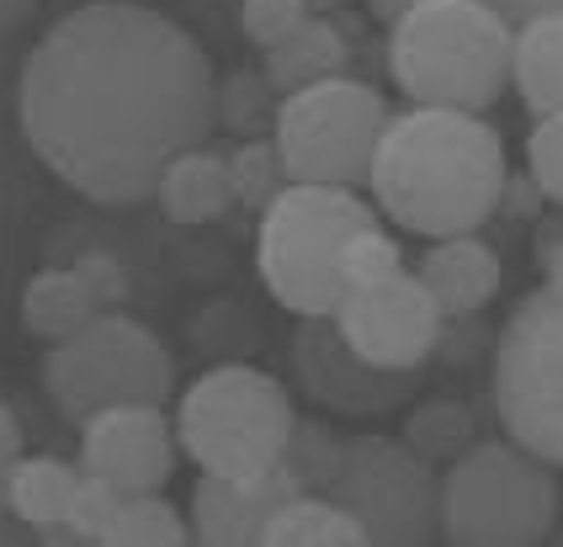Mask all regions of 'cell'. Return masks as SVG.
Returning <instances> with one entry per match:
<instances>
[{"mask_svg": "<svg viewBox=\"0 0 563 547\" xmlns=\"http://www.w3.org/2000/svg\"><path fill=\"white\" fill-rule=\"evenodd\" d=\"M388 118H394V107L383 91H373L367 80H351V75H330V80H313L303 91L282 97L272 138H277L292 181L367 187Z\"/></svg>", "mask_w": 563, "mask_h": 547, "instance_id": "obj_8", "label": "cell"}, {"mask_svg": "<svg viewBox=\"0 0 563 547\" xmlns=\"http://www.w3.org/2000/svg\"><path fill=\"white\" fill-rule=\"evenodd\" d=\"M341 442L324 420H298L292 436H287V451H282V468L303 483V494H324L335 468H341Z\"/></svg>", "mask_w": 563, "mask_h": 547, "instance_id": "obj_24", "label": "cell"}, {"mask_svg": "<svg viewBox=\"0 0 563 547\" xmlns=\"http://www.w3.org/2000/svg\"><path fill=\"white\" fill-rule=\"evenodd\" d=\"M187 537L191 521L155 489V494H123L101 547H181Z\"/></svg>", "mask_w": 563, "mask_h": 547, "instance_id": "obj_22", "label": "cell"}, {"mask_svg": "<svg viewBox=\"0 0 563 547\" xmlns=\"http://www.w3.org/2000/svg\"><path fill=\"white\" fill-rule=\"evenodd\" d=\"M155 202L165 208V219H176V224H213V219H223L234 208L229 155H213L208 144L176 155L165 165V176H159Z\"/></svg>", "mask_w": 563, "mask_h": 547, "instance_id": "obj_16", "label": "cell"}, {"mask_svg": "<svg viewBox=\"0 0 563 547\" xmlns=\"http://www.w3.org/2000/svg\"><path fill=\"white\" fill-rule=\"evenodd\" d=\"M377 224V213L356 187L287 181L255 228V271L287 314H335L345 298L341 250L356 228Z\"/></svg>", "mask_w": 563, "mask_h": 547, "instance_id": "obj_4", "label": "cell"}, {"mask_svg": "<svg viewBox=\"0 0 563 547\" xmlns=\"http://www.w3.org/2000/svg\"><path fill=\"white\" fill-rule=\"evenodd\" d=\"M176 420L165 404H112L80 425V468L123 494H155L176 473Z\"/></svg>", "mask_w": 563, "mask_h": 547, "instance_id": "obj_13", "label": "cell"}, {"mask_svg": "<svg viewBox=\"0 0 563 547\" xmlns=\"http://www.w3.org/2000/svg\"><path fill=\"white\" fill-rule=\"evenodd\" d=\"M16 457H22V425L11 415V404L0 399V483H5V473H11Z\"/></svg>", "mask_w": 563, "mask_h": 547, "instance_id": "obj_34", "label": "cell"}, {"mask_svg": "<svg viewBox=\"0 0 563 547\" xmlns=\"http://www.w3.org/2000/svg\"><path fill=\"white\" fill-rule=\"evenodd\" d=\"M324 494L341 500L377 547H426L441 532V473L426 451L394 436H345Z\"/></svg>", "mask_w": 563, "mask_h": 547, "instance_id": "obj_10", "label": "cell"}, {"mask_svg": "<svg viewBox=\"0 0 563 547\" xmlns=\"http://www.w3.org/2000/svg\"><path fill=\"white\" fill-rule=\"evenodd\" d=\"M399 266H405V256H399L394 234H388L383 224H367V228H356V234L345 239L341 282L345 288H362V282H377V277H394Z\"/></svg>", "mask_w": 563, "mask_h": 547, "instance_id": "obj_27", "label": "cell"}, {"mask_svg": "<svg viewBox=\"0 0 563 547\" xmlns=\"http://www.w3.org/2000/svg\"><path fill=\"white\" fill-rule=\"evenodd\" d=\"M510 86L521 91L532 118L563 112V11H548V16H532L516 27Z\"/></svg>", "mask_w": 563, "mask_h": 547, "instance_id": "obj_18", "label": "cell"}, {"mask_svg": "<svg viewBox=\"0 0 563 547\" xmlns=\"http://www.w3.org/2000/svg\"><path fill=\"white\" fill-rule=\"evenodd\" d=\"M75 483H80V468H69L64 457H16L5 483H0V494H5V511L22 526L43 532V526L64 521Z\"/></svg>", "mask_w": 563, "mask_h": 547, "instance_id": "obj_20", "label": "cell"}, {"mask_svg": "<svg viewBox=\"0 0 563 547\" xmlns=\"http://www.w3.org/2000/svg\"><path fill=\"white\" fill-rule=\"evenodd\" d=\"M277 86L266 80V69L261 75H234L229 86H219V118L229 123L234 133H261V129H272L277 123V107L282 101L272 97Z\"/></svg>", "mask_w": 563, "mask_h": 547, "instance_id": "obj_26", "label": "cell"}, {"mask_svg": "<svg viewBox=\"0 0 563 547\" xmlns=\"http://www.w3.org/2000/svg\"><path fill=\"white\" fill-rule=\"evenodd\" d=\"M313 11H330V5H341V0H309Z\"/></svg>", "mask_w": 563, "mask_h": 547, "instance_id": "obj_38", "label": "cell"}, {"mask_svg": "<svg viewBox=\"0 0 563 547\" xmlns=\"http://www.w3.org/2000/svg\"><path fill=\"white\" fill-rule=\"evenodd\" d=\"M362 543H367V526L345 511L341 500H330V494H292L272 515L261 547H362Z\"/></svg>", "mask_w": 563, "mask_h": 547, "instance_id": "obj_21", "label": "cell"}, {"mask_svg": "<svg viewBox=\"0 0 563 547\" xmlns=\"http://www.w3.org/2000/svg\"><path fill=\"white\" fill-rule=\"evenodd\" d=\"M229 176H234V202H240V208H251V213H266V208H272V197L292 181L272 133H266V138H261V133L245 138V144L229 155Z\"/></svg>", "mask_w": 563, "mask_h": 547, "instance_id": "obj_23", "label": "cell"}, {"mask_svg": "<svg viewBox=\"0 0 563 547\" xmlns=\"http://www.w3.org/2000/svg\"><path fill=\"white\" fill-rule=\"evenodd\" d=\"M298 425V410L287 388L245 361L208 367L176 404V442L202 473L251 479L277 468L287 436Z\"/></svg>", "mask_w": 563, "mask_h": 547, "instance_id": "obj_6", "label": "cell"}, {"mask_svg": "<svg viewBox=\"0 0 563 547\" xmlns=\"http://www.w3.org/2000/svg\"><path fill=\"white\" fill-rule=\"evenodd\" d=\"M516 27L489 0H420L388 22V75L415 107L489 112L510 91Z\"/></svg>", "mask_w": 563, "mask_h": 547, "instance_id": "obj_3", "label": "cell"}, {"mask_svg": "<svg viewBox=\"0 0 563 547\" xmlns=\"http://www.w3.org/2000/svg\"><path fill=\"white\" fill-rule=\"evenodd\" d=\"M292 372L309 393L313 404L335 410V415H356L373 420L388 415L409 399V378L415 372H388V367H373L351 351V341L341 335L335 314H309L298 320V335H292Z\"/></svg>", "mask_w": 563, "mask_h": 547, "instance_id": "obj_12", "label": "cell"}, {"mask_svg": "<svg viewBox=\"0 0 563 547\" xmlns=\"http://www.w3.org/2000/svg\"><path fill=\"white\" fill-rule=\"evenodd\" d=\"M37 16V0H0V43L16 37Z\"/></svg>", "mask_w": 563, "mask_h": 547, "instance_id": "obj_36", "label": "cell"}, {"mask_svg": "<svg viewBox=\"0 0 563 547\" xmlns=\"http://www.w3.org/2000/svg\"><path fill=\"white\" fill-rule=\"evenodd\" d=\"M75 271H80V282L91 288V298L101 309H118L128 298V271L118 256H107V250H91V256L75 260Z\"/></svg>", "mask_w": 563, "mask_h": 547, "instance_id": "obj_31", "label": "cell"}, {"mask_svg": "<svg viewBox=\"0 0 563 547\" xmlns=\"http://www.w3.org/2000/svg\"><path fill=\"white\" fill-rule=\"evenodd\" d=\"M542 208H548V192L537 187L532 170H505V187H500V219L510 224H537L542 219Z\"/></svg>", "mask_w": 563, "mask_h": 547, "instance_id": "obj_32", "label": "cell"}, {"mask_svg": "<svg viewBox=\"0 0 563 547\" xmlns=\"http://www.w3.org/2000/svg\"><path fill=\"white\" fill-rule=\"evenodd\" d=\"M527 170L537 176V187L548 192V202L563 208V112L537 118L532 138H527Z\"/></svg>", "mask_w": 563, "mask_h": 547, "instance_id": "obj_29", "label": "cell"}, {"mask_svg": "<svg viewBox=\"0 0 563 547\" xmlns=\"http://www.w3.org/2000/svg\"><path fill=\"white\" fill-rule=\"evenodd\" d=\"M123 505V489H112L107 479H96L80 468V483L69 494V511H64V526L75 532V543H107V526Z\"/></svg>", "mask_w": 563, "mask_h": 547, "instance_id": "obj_28", "label": "cell"}, {"mask_svg": "<svg viewBox=\"0 0 563 547\" xmlns=\"http://www.w3.org/2000/svg\"><path fill=\"white\" fill-rule=\"evenodd\" d=\"M505 144L484 112L409 107L388 118L373 155V202L420 239L468 234L495 219L505 187Z\"/></svg>", "mask_w": 563, "mask_h": 547, "instance_id": "obj_2", "label": "cell"}, {"mask_svg": "<svg viewBox=\"0 0 563 547\" xmlns=\"http://www.w3.org/2000/svg\"><path fill=\"white\" fill-rule=\"evenodd\" d=\"M43 388H48V399L64 420L86 425L112 404H170L176 361H170L155 330L107 309L86 330H75L69 341L48 346Z\"/></svg>", "mask_w": 563, "mask_h": 547, "instance_id": "obj_7", "label": "cell"}, {"mask_svg": "<svg viewBox=\"0 0 563 547\" xmlns=\"http://www.w3.org/2000/svg\"><path fill=\"white\" fill-rule=\"evenodd\" d=\"M405 442L415 451H426L431 462H437V457H457L463 447H473L468 404H457V399H431V404H420V410L405 420Z\"/></svg>", "mask_w": 563, "mask_h": 547, "instance_id": "obj_25", "label": "cell"}, {"mask_svg": "<svg viewBox=\"0 0 563 547\" xmlns=\"http://www.w3.org/2000/svg\"><path fill=\"white\" fill-rule=\"evenodd\" d=\"M335 324L351 341V351L373 367L388 372H420L441 341V303L431 298V288L420 282V271H394V277H377L362 288H345Z\"/></svg>", "mask_w": 563, "mask_h": 547, "instance_id": "obj_11", "label": "cell"}, {"mask_svg": "<svg viewBox=\"0 0 563 547\" xmlns=\"http://www.w3.org/2000/svg\"><path fill=\"white\" fill-rule=\"evenodd\" d=\"M303 494V483L292 479L287 468H266L251 479H223V473H202L191 489V543L208 547H261L272 515Z\"/></svg>", "mask_w": 563, "mask_h": 547, "instance_id": "obj_14", "label": "cell"}, {"mask_svg": "<svg viewBox=\"0 0 563 547\" xmlns=\"http://www.w3.org/2000/svg\"><path fill=\"white\" fill-rule=\"evenodd\" d=\"M495 410L510 442L563 468V282L516 303L495 341Z\"/></svg>", "mask_w": 563, "mask_h": 547, "instance_id": "obj_9", "label": "cell"}, {"mask_svg": "<svg viewBox=\"0 0 563 547\" xmlns=\"http://www.w3.org/2000/svg\"><path fill=\"white\" fill-rule=\"evenodd\" d=\"M96 314H107L101 303L91 298V288L80 282L75 266H48L37 271L22 292V324H27L37 341H69L75 330H86Z\"/></svg>", "mask_w": 563, "mask_h": 547, "instance_id": "obj_19", "label": "cell"}, {"mask_svg": "<svg viewBox=\"0 0 563 547\" xmlns=\"http://www.w3.org/2000/svg\"><path fill=\"white\" fill-rule=\"evenodd\" d=\"M420 282L431 288L446 320H478L500 292L505 266L495 256V245H484L478 228H468V234L431 239V250L420 256Z\"/></svg>", "mask_w": 563, "mask_h": 547, "instance_id": "obj_15", "label": "cell"}, {"mask_svg": "<svg viewBox=\"0 0 563 547\" xmlns=\"http://www.w3.org/2000/svg\"><path fill=\"white\" fill-rule=\"evenodd\" d=\"M563 515L559 468L521 442H473L441 479V537L457 547H527Z\"/></svg>", "mask_w": 563, "mask_h": 547, "instance_id": "obj_5", "label": "cell"}, {"mask_svg": "<svg viewBox=\"0 0 563 547\" xmlns=\"http://www.w3.org/2000/svg\"><path fill=\"white\" fill-rule=\"evenodd\" d=\"M261 54H266V80L287 97V91H303L313 80L341 75L345 59H351V43H345V33L324 11H309L292 33H282L277 43L261 48Z\"/></svg>", "mask_w": 563, "mask_h": 547, "instance_id": "obj_17", "label": "cell"}, {"mask_svg": "<svg viewBox=\"0 0 563 547\" xmlns=\"http://www.w3.org/2000/svg\"><path fill=\"white\" fill-rule=\"evenodd\" d=\"M313 5L309 0H245L240 5V27L251 37L255 48H272L282 33H292L303 16H309Z\"/></svg>", "mask_w": 563, "mask_h": 547, "instance_id": "obj_30", "label": "cell"}, {"mask_svg": "<svg viewBox=\"0 0 563 547\" xmlns=\"http://www.w3.org/2000/svg\"><path fill=\"white\" fill-rule=\"evenodd\" d=\"M495 11H500L510 27H521V22H532V16H548V11H563V0H489Z\"/></svg>", "mask_w": 563, "mask_h": 547, "instance_id": "obj_35", "label": "cell"}, {"mask_svg": "<svg viewBox=\"0 0 563 547\" xmlns=\"http://www.w3.org/2000/svg\"><path fill=\"white\" fill-rule=\"evenodd\" d=\"M16 118L32 155L101 208L155 197L165 165L219 129L202 43L139 0L64 11L22 65Z\"/></svg>", "mask_w": 563, "mask_h": 547, "instance_id": "obj_1", "label": "cell"}, {"mask_svg": "<svg viewBox=\"0 0 563 547\" xmlns=\"http://www.w3.org/2000/svg\"><path fill=\"white\" fill-rule=\"evenodd\" d=\"M532 256L542 266V282H563V213H542L532 224Z\"/></svg>", "mask_w": 563, "mask_h": 547, "instance_id": "obj_33", "label": "cell"}, {"mask_svg": "<svg viewBox=\"0 0 563 547\" xmlns=\"http://www.w3.org/2000/svg\"><path fill=\"white\" fill-rule=\"evenodd\" d=\"M409 5H420V0H367V11H373L377 22H394V16H405Z\"/></svg>", "mask_w": 563, "mask_h": 547, "instance_id": "obj_37", "label": "cell"}]
</instances>
